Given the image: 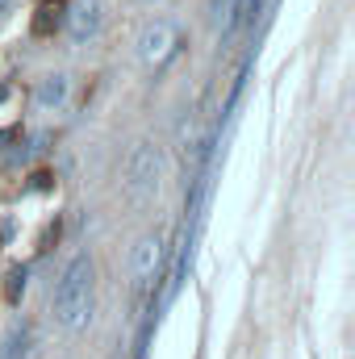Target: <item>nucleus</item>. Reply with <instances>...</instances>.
<instances>
[{
	"instance_id": "1",
	"label": "nucleus",
	"mask_w": 355,
	"mask_h": 359,
	"mask_svg": "<svg viewBox=\"0 0 355 359\" xmlns=\"http://www.w3.org/2000/svg\"><path fill=\"white\" fill-rule=\"evenodd\" d=\"M51 309L59 318L63 330H84L92 318V259L76 255L67 259V268L59 271L55 292H51Z\"/></svg>"
},
{
	"instance_id": "2",
	"label": "nucleus",
	"mask_w": 355,
	"mask_h": 359,
	"mask_svg": "<svg viewBox=\"0 0 355 359\" xmlns=\"http://www.w3.org/2000/svg\"><path fill=\"white\" fill-rule=\"evenodd\" d=\"M159 176H163V155H159V147H151V142H134L130 155H126V188H130V196H147V192H155Z\"/></svg>"
},
{
	"instance_id": "3",
	"label": "nucleus",
	"mask_w": 355,
	"mask_h": 359,
	"mask_svg": "<svg viewBox=\"0 0 355 359\" xmlns=\"http://www.w3.org/2000/svg\"><path fill=\"white\" fill-rule=\"evenodd\" d=\"M163 238L159 234H142L138 243H134V255H130V280H134V288H151L155 280H159V268H163Z\"/></svg>"
},
{
	"instance_id": "4",
	"label": "nucleus",
	"mask_w": 355,
	"mask_h": 359,
	"mask_svg": "<svg viewBox=\"0 0 355 359\" xmlns=\"http://www.w3.org/2000/svg\"><path fill=\"white\" fill-rule=\"evenodd\" d=\"M172 50H176V25H172V21H151V25L142 29V38H138L142 63L159 67L163 59H172Z\"/></svg>"
},
{
	"instance_id": "5",
	"label": "nucleus",
	"mask_w": 355,
	"mask_h": 359,
	"mask_svg": "<svg viewBox=\"0 0 355 359\" xmlns=\"http://www.w3.org/2000/svg\"><path fill=\"white\" fill-rule=\"evenodd\" d=\"M63 29L72 34V42H88L100 34V0H76V4H67V21H63Z\"/></svg>"
},
{
	"instance_id": "6",
	"label": "nucleus",
	"mask_w": 355,
	"mask_h": 359,
	"mask_svg": "<svg viewBox=\"0 0 355 359\" xmlns=\"http://www.w3.org/2000/svg\"><path fill=\"white\" fill-rule=\"evenodd\" d=\"M63 21H67V0H42L29 29H34V38H55L63 29Z\"/></svg>"
},
{
	"instance_id": "7",
	"label": "nucleus",
	"mask_w": 355,
	"mask_h": 359,
	"mask_svg": "<svg viewBox=\"0 0 355 359\" xmlns=\"http://www.w3.org/2000/svg\"><path fill=\"white\" fill-rule=\"evenodd\" d=\"M67 92H72L67 76H46V80H38V88H34V104H38V109H59V104L67 100Z\"/></svg>"
},
{
	"instance_id": "8",
	"label": "nucleus",
	"mask_w": 355,
	"mask_h": 359,
	"mask_svg": "<svg viewBox=\"0 0 355 359\" xmlns=\"http://www.w3.org/2000/svg\"><path fill=\"white\" fill-rule=\"evenodd\" d=\"M25 355H29V330L25 326H13L0 339V359H25Z\"/></svg>"
},
{
	"instance_id": "9",
	"label": "nucleus",
	"mask_w": 355,
	"mask_h": 359,
	"mask_svg": "<svg viewBox=\"0 0 355 359\" xmlns=\"http://www.w3.org/2000/svg\"><path fill=\"white\" fill-rule=\"evenodd\" d=\"M25 280H29V276H25V268H13V271H8V288H4L8 305H17V301H21V292H25Z\"/></svg>"
},
{
	"instance_id": "10",
	"label": "nucleus",
	"mask_w": 355,
	"mask_h": 359,
	"mask_svg": "<svg viewBox=\"0 0 355 359\" xmlns=\"http://www.w3.org/2000/svg\"><path fill=\"white\" fill-rule=\"evenodd\" d=\"M230 4H234V0H213V4H209V8H213V21H222V25H226V17H230Z\"/></svg>"
},
{
	"instance_id": "11",
	"label": "nucleus",
	"mask_w": 355,
	"mask_h": 359,
	"mask_svg": "<svg viewBox=\"0 0 355 359\" xmlns=\"http://www.w3.org/2000/svg\"><path fill=\"white\" fill-rule=\"evenodd\" d=\"M46 188H51V176L46 172H38V176L29 180V192H46Z\"/></svg>"
},
{
	"instance_id": "12",
	"label": "nucleus",
	"mask_w": 355,
	"mask_h": 359,
	"mask_svg": "<svg viewBox=\"0 0 355 359\" xmlns=\"http://www.w3.org/2000/svg\"><path fill=\"white\" fill-rule=\"evenodd\" d=\"M13 138H21V126H8V130H0V151H4Z\"/></svg>"
},
{
	"instance_id": "13",
	"label": "nucleus",
	"mask_w": 355,
	"mask_h": 359,
	"mask_svg": "<svg viewBox=\"0 0 355 359\" xmlns=\"http://www.w3.org/2000/svg\"><path fill=\"white\" fill-rule=\"evenodd\" d=\"M4 100H8V84H0V104H4Z\"/></svg>"
},
{
	"instance_id": "14",
	"label": "nucleus",
	"mask_w": 355,
	"mask_h": 359,
	"mask_svg": "<svg viewBox=\"0 0 355 359\" xmlns=\"http://www.w3.org/2000/svg\"><path fill=\"white\" fill-rule=\"evenodd\" d=\"M8 4H13V0H0V13H4V8H8Z\"/></svg>"
},
{
	"instance_id": "15",
	"label": "nucleus",
	"mask_w": 355,
	"mask_h": 359,
	"mask_svg": "<svg viewBox=\"0 0 355 359\" xmlns=\"http://www.w3.org/2000/svg\"><path fill=\"white\" fill-rule=\"evenodd\" d=\"M142 4H155V0H142Z\"/></svg>"
}]
</instances>
